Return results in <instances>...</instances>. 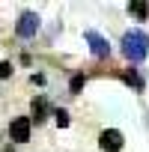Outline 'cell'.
<instances>
[{
    "mask_svg": "<svg viewBox=\"0 0 149 152\" xmlns=\"http://www.w3.org/2000/svg\"><path fill=\"white\" fill-rule=\"evenodd\" d=\"M122 54H125V60H131V63H143L146 54H149V36H146L143 30H128V33L122 36Z\"/></svg>",
    "mask_w": 149,
    "mask_h": 152,
    "instance_id": "6da1fadb",
    "label": "cell"
},
{
    "mask_svg": "<svg viewBox=\"0 0 149 152\" xmlns=\"http://www.w3.org/2000/svg\"><path fill=\"white\" fill-rule=\"evenodd\" d=\"M36 30H39V15H36V12H24V15L18 18V24H15V33H18L21 39L36 36Z\"/></svg>",
    "mask_w": 149,
    "mask_h": 152,
    "instance_id": "7a4b0ae2",
    "label": "cell"
},
{
    "mask_svg": "<svg viewBox=\"0 0 149 152\" xmlns=\"http://www.w3.org/2000/svg\"><path fill=\"white\" fill-rule=\"evenodd\" d=\"M84 39L90 42V51H93V57L104 60V57L110 54V45H107V39H104L102 33H96V30H87V33H84Z\"/></svg>",
    "mask_w": 149,
    "mask_h": 152,
    "instance_id": "3957f363",
    "label": "cell"
},
{
    "mask_svg": "<svg viewBox=\"0 0 149 152\" xmlns=\"http://www.w3.org/2000/svg\"><path fill=\"white\" fill-rule=\"evenodd\" d=\"M99 146H102V152H119L122 149V134L116 128H104L99 134Z\"/></svg>",
    "mask_w": 149,
    "mask_h": 152,
    "instance_id": "277c9868",
    "label": "cell"
},
{
    "mask_svg": "<svg viewBox=\"0 0 149 152\" xmlns=\"http://www.w3.org/2000/svg\"><path fill=\"white\" fill-rule=\"evenodd\" d=\"M9 137H12L15 143L30 140V116H15L12 125H9Z\"/></svg>",
    "mask_w": 149,
    "mask_h": 152,
    "instance_id": "5b68a950",
    "label": "cell"
},
{
    "mask_svg": "<svg viewBox=\"0 0 149 152\" xmlns=\"http://www.w3.org/2000/svg\"><path fill=\"white\" fill-rule=\"evenodd\" d=\"M128 15H134L137 21H146L149 18V3H146V0H134V3H128Z\"/></svg>",
    "mask_w": 149,
    "mask_h": 152,
    "instance_id": "8992f818",
    "label": "cell"
},
{
    "mask_svg": "<svg viewBox=\"0 0 149 152\" xmlns=\"http://www.w3.org/2000/svg\"><path fill=\"white\" fill-rule=\"evenodd\" d=\"M122 81H125L128 87H134V90H143V81H140V75H137L134 69H128V72L122 75Z\"/></svg>",
    "mask_w": 149,
    "mask_h": 152,
    "instance_id": "52a82bcc",
    "label": "cell"
},
{
    "mask_svg": "<svg viewBox=\"0 0 149 152\" xmlns=\"http://www.w3.org/2000/svg\"><path fill=\"white\" fill-rule=\"evenodd\" d=\"M45 113H48L45 99H33V116H36V122H42V119H45Z\"/></svg>",
    "mask_w": 149,
    "mask_h": 152,
    "instance_id": "ba28073f",
    "label": "cell"
},
{
    "mask_svg": "<svg viewBox=\"0 0 149 152\" xmlns=\"http://www.w3.org/2000/svg\"><path fill=\"white\" fill-rule=\"evenodd\" d=\"M84 84H87L84 75H74V78H72V93H81V90H84Z\"/></svg>",
    "mask_w": 149,
    "mask_h": 152,
    "instance_id": "9c48e42d",
    "label": "cell"
},
{
    "mask_svg": "<svg viewBox=\"0 0 149 152\" xmlns=\"http://www.w3.org/2000/svg\"><path fill=\"white\" fill-rule=\"evenodd\" d=\"M54 119H57V125H60V128H66V125H69V113H66V110H57V113H54Z\"/></svg>",
    "mask_w": 149,
    "mask_h": 152,
    "instance_id": "30bf717a",
    "label": "cell"
},
{
    "mask_svg": "<svg viewBox=\"0 0 149 152\" xmlns=\"http://www.w3.org/2000/svg\"><path fill=\"white\" fill-rule=\"evenodd\" d=\"M9 75H12V66L9 63H0V78H9Z\"/></svg>",
    "mask_w": 149,
    "mask_h": 152,
    "instance_id": "8fae6325",
    "label": "cell"
},
{
    "mask_svg": "<svg viewBox=\"0 0 149 152\" xmlns=\"http://www.w3.org/2000/svg\"><path fill=\"white\" fill-rule=\"evenodd\" d=\"M3 152H12V146H6V149H3Z\"/></svg>",
    "mask_w": 149,
    "mask_h": 152,
    "instance_id": "7c38bea8",
    "label": "cell"
}]
</instances>
